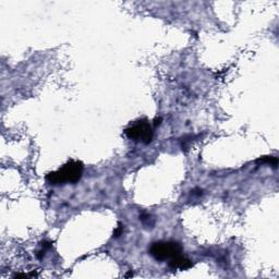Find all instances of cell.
<instances>
[{
	"instance_id": "6da1fadb",
	"label": "cell",
	"mask_w": 279,
	"mask_h": 279,
	"mask_svg": "<svg viewBox=\"0 0 279 279\" xmlns=\"http://www.w3.org/2000/svg\"><path fill=\"white\" fill-rule=\"evenodd\" d=\"M84 165L82 161L70 159L58 170L52 171L46 175L45 179L52 186L75 185L82 178Z\"/></svg>"
},
{
	"instance_id": "7a4b0ae2",
	"label": "cell",
	"mask_w": 279,
	"mask_h": 279,
	"mask_svg": "<svg viewBox=\"0 0 279 279\" xmlns=\"http://www.w3.org/2000/svg\"><path fill=\"white\" fill-rule=\"evenodd\" d=\"M124 134L128 139L138 142V143L150 144L154 138L153 126L150 121L145 118H141L133 121L124 129Z\"/></svg>"
},
{
	"instance_id": "3957f363",
	"label": "cell",
	"mask_w": 279,
	"mask_h": 279,
	"mask_svg": "<svg viewBox=\"0 0 279 279\" xmlns=\"http://www.w3.org/2000/svg\"><path fill=\"white\" fill-rule=\"evenodd\" d=\"M182 246L177 241H158L150 248V254L156 261H170L171 258L182 254Z\"/></svg>"
},
{
	"instance_id": "277c9868",
	"label": "cell",
	"mask_w": 279,
	"mask_h": 279,
	"mask_svg": "<svg viewBox=\"0 0 279 279\" xmlns=\"http://www.w3.org/2000/svg\"><path fill=\"white\" fill-rule=\"evenodd\" d=\"M194 263L186 256H182V254L176 256L168 262V267L172 272L175 271H186L193 267Z\"/></svg>"
},
{
	"instance_id": "5b68a950",
	"label": "cell",
	"mask_w": 279,
	"mask_h": 279,
	"mask_svg": "<svg viewBox=\"0 0 279 279\" xmlns=\"http://www.w3.org/2000/svg\"><path fill=\"white\" fill-rule=\"evenodd\" d=\"M257 163H262V164H268V165H272L274 167H276L278 164V159L277 157H274V156H264L262 158L257 159Z\"/></svg>"
},
{
	"instance_id": "8992f818",
	"label": "cell",
	"mask_w": 279,
	"mask_h": 279,
	"mask_svg": "<svg viewBox=\"0 0 279 279\" xmlns=\"http://www.w3.org/2000/svg\"><path fill=\"white\" fill-rule=\"evenodd\" d=\"M123 232H124V225L119 224L118 227L116 228V230L114 231V238H119L120 236H123Z\"/></svg>"
},
{
	"instance_id": "52a82bcc",
	"label": "cell",
	"mask_w": 279,
	"mask_h": 279,
	"mask_svg": "<svg viewBox=\"0 0 279 279\" xmlns=\"http://www.w3.org/2000/svg\"><path fill=\"white\" fill-rule=\"evenodd\" d=\"M160 123H161V118H160V117H158V118H155V120H154V126L159 125Z\"/></svg>"
}]
</instances>
